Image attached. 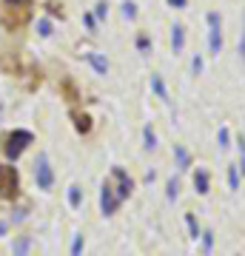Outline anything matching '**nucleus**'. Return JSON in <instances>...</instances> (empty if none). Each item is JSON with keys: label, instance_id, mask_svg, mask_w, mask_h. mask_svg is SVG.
Listing matches in <instances>:
<instances>
[{"label": "nucleus", "instance_id": "f3484780", "mask_svg": "<svg viewBox=\"0 0 245 256\" xmlns=\"http://www.w3.org/2000/svg\"><path fill=\"white\" fill-rule=\"evenodd\" d=\"M37 32H40V37H52V20H40L37 23Z\"/></svg>", "mask_w": 245, "mask_h": 256}, {"label": "nucleus", "instance_id": "7ed1b4c3", "mask_svg": "<svg viewBox=\"0 0 245 256\" xmlns=\"http://www.w3.org/2000/svg\"><path fill=\"white\" fill-rule=\"evenodd\" d=\"M35 180H37V188L40 191H49L55 185V174H52V165H49V156L40 154L35 162Z\"/></svg>", "mask_w": 245, "mask_h": 256}, {"label": "nucleus", "instance_id": "dca6fc26", "mask_svg": "<svg viewBox=\"0 0 245 256\" xmlns=\"http://www.w3.org/2000/svg\"><path fill=\"white\" fill-rule=\"evenodd\" d=\"M185 222H188L191 239H200V225H197V220H194V214H185Z\"/></svg>", "mask_w": 245, "mask_h": 256}, {"label": "nucleus", "instance_id": "f03ea898", "mask_svg": "<svg viewBox=\"0 0 245 256\" xmlns=\"http://www.w3.org/2000/svg\"><path fill=\"white\" fill-rule=\"evenodd\" d=\"M111 188H114V194L120 196V202L128 200V194L134 191V182H131V176L123 171V168H111V176H109Z\"/></svg>", "mask_w": 245, "mask_h": 256}, {"label": "nucleus", "instance_id": "a878e982", "mask_svg": "<svg viewBox=\"0 0 245 256\" xmlns=\"http://www.w3.org/2000/svg\"><path fill=\"white\" fill-rule=\"evenodd\" d=\"M106 14H109V6H106V3H97V18L106 20Z\"/></svg>", "mask_w": 245, "mask_h": 256}, {"label": "nucleus", "instance_id": "423d86ee", "mask_svg": "<svg viewBox=\"0 0 245 256\" xmlns=\"http://www.w3.org/2000/svg\"><path fill=\"white\" fill-rule=\"evenodd\" d=\"M208 26H211V34H208L211 54H219V48H222V32H219V14L217 12H211L208 14Z\"/></svg>", "mask_w": 245, "mask_h": 256}, {"label": "nucleus", "instance_id": "4be33fe9", "mask_svg": "<svg viewBox=\"0 0 245 256\" xmlns=\"http://www.w3.org/2000/svg\"><path fill=\"white\" fill-rule=\"evenodd\" d=\"M80 250H83V236H74V242H72V256H80Z\"/></svg>", "mask_w": 245, "mask_h": 256}, {"label": "nucleus", "instance_id": "f257e3e1", "mask_svg": "<svg viewBox=\"0 0 245 256\" xmlns=\"http://www.w3.org/2000/svg\"><path fill=\"white\" fill-rule=\"evenodd\" d=\"M32 134L29 131H12L9 137H6V156L9 160H18L23 151H26V146H32Z\"/></svg>", "mask_w": 245, "mask_h": 256}, {"label": "nucleus", "instance_id": "393cba45", "mask_svg": "<svg viewBox=\"0 0 245 256\" xmlns=\"http://www.w3.org/2000/svg\"><path fill=\"white\" fill-rule=\"evenodd\" d=\"M148 46H151L148 37H137V48H140V52H148Z\"/></svg>", "mask_w": 245, "mask_h": 256}, {"label": "nucleus", "instance_id": "5701e85b", "mask_svg": "<svg viewBox=\"0 0 245 256\" xmlns=\"http://www.w3.org/2000/svg\"><path fill=\"white\" fill-rule=\"evenodd\" d=\"M202 245H205V254H211V248H214V234H202Z\"/></svg>", "mask_w": 245, "mask_h": 256}, {"label": "nucleus", "instance_id": "b1692460", "mask_svg": "<svg viewBox=\"0 0 245 256\" xmlns=\"http://www.w3.org/2000/svg\"><path fill=\"white\" fill-rule=\"evenodd\" d=\"M191 68H194V74H200V72H202V57H200V54L191 60Z\"/></svg>", "mask_w": 245, "mask_h": 256}, {"label": "nucleus", "instance_id": "c85d7f7f", "mask_svg": "<svg viewBox=\"0 0 245 256\" xmlns=\"http://www.w3.org/2000/svg\"><path fill=\"white\" fill-rule=\"evenodd\" d=\"M239 54H242V60H245V34H242V43H239Z\"/></svg>", "mask_w": 245, "mask_h": 256}, {"label": "nucleus", "instance_id": "a211bd4d", "mask_svg": "<svg viewBox=\"0 0 245 256\" xmlns=\"http://www.w3.org/2000/svg\"><path fill=\"white\" fill-rule=\"evenodd\" d=\"M165 191H168V200H177V194H180V182H177V180H168V188H165Z\"/></svg>", "mask_w": 245, "mask_h": 256}, {"label": "nucleus", "instance_id": "4468645a", "mask_svg": "<svg viewBox=\"0 0 245 256\" xmlns=\"http://www.w3.org/2000/svg\"><path fill=\"white\" fill-rule=\"evenodd\" d=\"M228 185H231V191L239 188V168H234V165L228 168Z\"/></svg>", "mask_w": 245, "mask_h": 256}, {"label": "nucleus", "instance_id": "412c9836", "mask_svg": "<svg viewBox=\"0 0 245 256\" xmlns=\"http://www.w3.org/2000/svg\"><path fill=\"white\" fill-rule=\"evenodd\" d=\"M231 142V134H228V128H219V148H228Z\"/></svg>", "mask_w": 245, "mask_h": 256}, {"label": "nucleus", "instance_id": "39448f33", "mask_svg": "<svg viewBox=\"0 0 245 256\" xmlns=\"http://www.w3.org/2000/svg\"><path fill=\"white\" fill-rule=\"evenodd\" d=\"M100 208H103V214H106V216H111V214H114V210L120 208V196H117V194H114V188H111V182H109V180L103 182V194H100Z\"/></svg>", "mask_w": 245, "mask_h": 256}, {"label": "nucleus", "instance_id": "1a4fd4ad", "mask_svg": "<svg viewBox=\"0 0 245 256\" xmlns=\"http://www.w3.org/2000/svg\"><path fill=\"white\" fill-rule=\"evenodd\" d=\"M194 188H197V194H208V174L205 171H197V176H194Z\"/></svg>", "mask_w": 245, "mask_h": 256}, {"label": "nucleus", "instance_id": "bb28decb", "mask_svg": "<svg viewBox=\"0 0 245 256\" xmlns=\"http://www.w3.org/2000/svg\"><path fill=\"white\" fill-rule=\"evenodd\" d=\"M86 26H89L91 32H94V14H86Z\"/></svg>", "mask_w": 245, "mask_h": 256}, {"label": "nucleus", "instance_id": "c756f323", "mask_svg": "<svg viewBox=\"0 0 245 256\" xmlns=\"http://www.w3.org/2000/svg\"><path fill=\"white\" fill-rule=\"evenodd\" d=\"M6 228H9V225H6V222H0V236H3V234H6Z\"/></svg>", "mask_w": 245, "mask_h": 256}, {"label": "nucleus", "instance_id": "0eeeda50", "mask_svg": "<svg viewBox=\"0 0 245 256\" xmlns=\"http://www.w3.org/2000/svg\"><path fill=\"white\" fill-rule=\"evenodd\" d=\"M171 48H174V54H180L182 48H185V28L180 23L171 28Z\"/></svg>", "mask_w": 245, "mask_h": 256}, {"label": "nucleus", "instance_id": "9b49d317", "mask_svg": "<svg viewBox=\"0 0 245 256\" xmlns=\"http://www.w3.org/2000/svg\"><path fill=\"white\" fill-rule=\"evenodd\" d=\"M143 140H145V148H148V151H154L157 148V134L151 131V126L143 128Z\"/></svg>", "mask_w": 245, "mask_h": 256}, {"label": "nucleus", "instance_id": "9d476101", "mask_svg": "<svg viewBox=\"0 0 245 256\" xmlns=\"http://www.w3.org/2000/svg\"><path fill=\"white\" fill-rule=\"evenodd\" d=\"M29 248H32V236H20L18 242H15V256H26Z\"/></svg>", "mask_w": 245, "mask_h": 256}, {"label": "nucleus", "instance_id": "2eb2a0df", "mask_svg": "<svg viewBox=\"0 0 245 256\" xmlns=\"http://www.w3.org/2000/svg\"><path fill=\"white\" fill-rule=\"evenodd\" d=\"M80 188H77V185H72V188H69V205H72V208H80Z\"/></svg>", "mask_w": 245, "mask_h": 256}, {"label": "nucleus", "instance_id": "aec40b11", "mask_svg": "<svg viewBox=\"0 0 245 256\" xmlns=\"http://www.w3.org/2000/svg\"><path fill=\"white\" fill-rule=\"evenodd\" d=\"M74 120H77V131H89V128H91V122H89L86 114H83V117H80V114H74Z\"/></svg>", "mask_w": 245, "mask_h": 256}, {"label": "nucleus", "instance_id": "cd10ccee", "mask_svg": "<svg viewBox=\"0 0 245 256\" xmlns=\"http://www.w3.org/2000/svg\"><path fill=\"white\" fill-rule=\"evenodd\" d=\"M168 3H171V6H177V9H182V6H185L188 0H168Z\"/></svg>", "mask_w": 245, "mask_h": 256}, {"label": "nucleus", "instance_id": "6ab92c4d", "mask_svg": "<svg viewBox=\"0 0 245 256\" xmlns=\"http://www.w3.org/2000/svg\"><path fill=\"white\" fill-rule=\"evenodd\" d=\"M123 14H126V20H134L137 18V6L128 0V3H123Z\"/></svg>", "mask_w": 245, "mask_h": 256}, {"label": "nucleus", "instance_id": "20e7f679", "mask_svg": "<svg viewBox=\"0 0 245 256\" xmlns=\"http://www.w3.org/2000/svg\"><path fill=\"white\" fill-rule=\"evenodd\" d=\"M15 194H18V171L0 165V196H15Z\"/></svg>", "mask_w": 245, "mask_h": 256}, {"label": "nucleus", "instance_id": "7c9ffc66", "mask_svg": "<svg viewBox=\"0 0 245 256\" xmlns=\"http://www.w3.org/2000/svg\"><path fill=\"white\" fill-rule=\"evenodd\" d=\"M6 3H12V6H15V3H23V0H6Z\"/></svg>", "mask_w": 245, "mask_h": 256}, {"label": "nucleus", "instance_id": "6e6552de", "mask_svg": "<svg viewBox=\"0 0 245 256\" xmlns=\"http://www.w3.org/2000/svg\"><path fill=\"white\" fill-rule=\"evenodd\" d=\"M86 60L94 66V72H97V74H106V72H109V60H106V57H100L97 52H89V54H86Z\"/></svg>", "mask_w": 245, "mask_h": 256}, {"label": "nucleus", "instance_id": "f8f14e48", "mask_svg": "<svg viewBox=\"0 0 245 256\" xmlns=\"http://www.w3.org/2000/svg\"><path fill=\"white\" fill-rule=\"evenodd\" d=\"M151 88H154L157 92V97H160V100H168V92H165V86H163V80H160V77H151Z\"/></svg>", "mask_w": 245, "mask_h": 256}, {"label": "nucleus", "instance_id": "ddd939ff", "mask_svg": "<svg viewBox=\"0 0 245 256\" xmlns=\"http://www.w3.org/2000/svg\"><path fill=\"white\" fill-rule=\"evenodd\" d=\"M174 154H177V162H180V168H188V151H185V148L182 146H174Z\"/></svg>", "mask_w": 245, "mask_h": 256}]
</instances>
